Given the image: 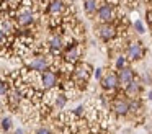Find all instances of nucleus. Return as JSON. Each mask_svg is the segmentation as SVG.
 I'll list each match as a JSON object with an SVG mask.
<instances>
[{
	"instance_id": "nucleus-1",
	"label": "nucleus",
	"mask_w": 152,
	"mask_h": 134,
	"mask_svg": "<svg viewBox=\"0 0 152 134\" xmlns=\"http://www.w3.org/2000/svg\"><path fill=\"white\" fill-rule=\"evenodd\" d=\"M118 80H119V85H121V87L126 90V88H128L129 85L134 82V72H132L129 67L121 69V70H119V74H118Z\"/></svg>"
},
{
	"instance_id": "nucleus-2",
	"label": "nucleus",
	"mask_w": 152,
	"mask_h": 134,
	"mask_svg": "<svg viewBox=\"0 0 152 134\" xmlns=\"http://www.w3.org/2000/svg\"><path fill=\"white\" fill-rule=\"evenodd\" d=\"M118 85H119L118 74H115V72H108L106 75L102 77V87L105 88V90H115Z\"/></svg>"
},
{
	"instance_id": "nucleus-3",
	"label": "nucleus",
	"mask_w": 152,
	"mask_h": 134,
	"mask_svg": "<svg viewBox=\"0 0 152 134\" xmlns=\"http://www.w3.org/2000/svg\"><path fill=\"white\" fill-rule=\"evenodd\" d=\"M98 36L102 39H105V41H108V39H113L116 36V28L115 25H111V23H103L102 26H98Z\"/></svg>"
},
{
	"instance_id": "nucleus-4",
	"label": "nucleus",
	"mask_w": 152,
	"mask_h": 134,
	"mask_svg": "<svg viewBox=\"0 0 152 134\" xmlns=\"http://www.w3.org/2000/svg\"><path fill=\"white\" fill-rule=\"evenodd\" d=\"M129 101L126 100V98H116L115 101H113V111H115L116 114H128L129 113Z\"/></svg>"
},
{
	"instance_id": "nucleus-5",
	"label": "nucleus",
	"mask_w": 152,
	"mask_h": 134,
	"mask_svg": "<svg viewBox=\"0 0 152 134\" xmlns=\"http://www.w3.org/2000/svg\"><path fill=\"white\" fill-rule=\"evenodd\" d=\"M56 80H57V77L53 70H44L43 75H41V83H43V87L46 90H51L56 85Z\"/></svg>"
},
{
	"instance_id": "nucleus-6",
	"label": "nucleus",
	"mask_w": 152,
	"mask_h": 134,
	"mask_svg": "<svg viewBox=\"0 0 152 134\" xmlns=\"http://www.w3.org/2000/svg\"><path fill=\"white\" fill-rule=\"evenodd\" d=\"M144 56V49H142L141 42H132L131 46L128 48V59L131 61H137Z\"/></svg>"
},
{
	"instance_id": "nucleus-7",
	"label": "nucleus",
	"mask_w": 152,
	"mask_h": 134,
	"mask_svg": "<svg viewBox=\"0 0 152 134\" xmlns=\"http://www.w3.org/2000/svg\"><path fill=\"white\" fill-rule=\"evenodd\" d=\"M96 15H98V20H102V21H105V23H110L113 20L115 12H113V7L111 5H103V7H100V8H98Z\"/></svg>"
},
{
	"instance_id": "nucleus-8",
	"label": "nucleus",
	"mask_w": 152,
	"mask_h": 134,
	"mask_svg": "<svg viewBox=\"0 0 152 134\" xmlns=\"http://www.w3.org/2000/svg\"><path fill=\"white\" fill-rule=\"evenodd\" d=\"M74 74H75V78H79L80 82H87L90 77V65L79 64L75 67V70H74Z\"/></svg>"
},
{
	"instance_id": "nucleus-9",
	"label": "nucleus",
	"mask_w": 152,
	"mask_h": 134,
	"mask_svg": "<svg viewBox=\"0 0 152 134\" xmlns=\"http://www.w3.org/2000/svg\"><path fill=\"white\" fill-rule=\"evenodd\" d=\"M30 69L31 70H36V72H44L48 69V61L46 57H43V56H38V57H34L33 61L30 62Z\"/></svg>"
},
{
	"instance_id": "nucleus-10",
	"label": "nucleus",
	"mask_w": 152,
	"mask_h": 134,
	"mask_svg": "<svg viewBox=\"0 0 152 134\" xmlns=\"http://www.w3.org/2000/svg\"><path fill=\"white\" fill-rule=\"evenodd\" d=\"M79 48L77 46H70L69 49L66 51V54H64V57H66L67 62H75L77 59H79Z\"/></svg>"
},
{
	"instance_id": "nucleus-11",
	"label": "nucleus",
	"mask_w": 152,
	"mask_h": 134,
	"mask_svg": "<svg viewBox=\"0 0 152 134\" xmlns=\"http://www.w3.org/2000/svg\"><path fill=\"white\" fill-rule=\"evenodd\" d=\"M33 13L31 12H21L20 15H18V23H20L21 26H26V25H31V23H33Z\"/></svg>"
},
{
	"instance_id": "nucleus-12",
	"label": "nucleus",
	"mask_w": 152,
	"mask_h": 134,
	"mask_svg": "<svg viewBox=\"0 0 152 134\" xmlns=\"http://www.w3.org/2000/svg\"><path fill=\"white\" fill-rule=\"evenodd\" d=\"M64 10V0H53L49 3V12L53 15H57V13H62Z\"/></svg>"
},
{
	"instance_id": "nucleus-13",
	"label": "nucleus",
	"mask_w": 152,
	"mask_h": 134,
	"mask_svg": "<svg viewBox=\"0 0 152 134\" xmlns=\"http://www.w3.org/2000/svg\"><path fill=\"white\" fill-rule=\"evenodd\" d=\"M83 7H85V12L87 13L98 12V8H100L98 0H83Z\"/></svg>"
},
{
	"instance_id": "nucleus-14",
	"label": "nucleus",
	"mask_w": 152,
	"mask_h": 134,
	"mask_svg": "<svg viewBox=\"0 0 152 134\" xmlns=\"http://www.w3.org/2000/svg\"><path fill=\"white\" fill-rule=\"evenodd\" d=\"M49 44H51V48L54 49V51H59L61 48H62V38L61 36H53L51 38V41H49Z\"/></svg>"
},
{
	"instance_id": "nucleus-15",
	"label": "nucleus",
	"mask_w": 152,
	"mask_h": 134,
	"mask_svg": "<svg viewBox=\"0 0 152 134\" xmlns=\"http://www.w3.org/2000/svg\"><path fill=\"white\" fill-rule=\"evenodd\" d=\"M66 101H67L66 95L57 93V95H56V100H54V106H56L57 110H61V108H64V106H66Z\"/></svg>"
},
{
	"instance_id": "nucleus-16",
	"label": "nucleus",
	"mask_w": 152,
	"mask_h": 134,
	"mask_svg": "<svg viewBox=\"0 0 152 134\" xmlns=\"http://www.w3.org/2000/svg\"><path fill=\"white\" fill-rule=\"evenodd\" d=\"M139 90H141V87H139V82H132L131 85H129L128 88H126V92L128 93H131V95H136V93H139Z\"/></svg>"
},
{
	"instance_id": "nucleus-17",
	"label": "nucleus",
	"mask_w": 152,
	"mask_h": 134,
	"mask_svg": "<svg viewBox=\"0 0 152 134\" xmlns=\"http://www.w3.org/2000/svg\"><path fill=\"white\" fill-rule=\"evenodd\" d=\"M2 127H4L5 131H8L12 127V119L10 118H4V121H2Z\"/></svg>"
},
{
	"instance_id": "nucleus-18",
	"label": "nucleus",
	"mask_w": 152,
	"mask_h": 134,
	"mask_svg": "<svg viewBox=\"0 0 152 134\" xmlns=\"http://www.w3.org/2000/svg\"><path fill=\"white\" fill-rule=\"evenodd\" d=\"M116 67L121 70V69L126 67V57H118V61H116Z\"/></svg>"
},
{
	"instance_id": "nucleus-19",
	"label": "nucleus",
	"mask_w": 152,
	"mask_h": 134,
	"mask_svg": "<svg viewBox=\"0 0 152 134\" xmlns=\"http://www.w3.org/2000/svg\"><path fill=\"white\" fill-rule=\"evenodd\" d=\"M134 28L137 29V33H144V25H142L141 21H136L134 23Z\"/></svg>"
},
{
	"instance_id": "nucleus-20",
	"label": "nucleus",
	"mask_w": 152,
	"mask_h": 134,
	"mask_svg": "<svg viewBox=\"0 0 152 134\" xmlns=\"http://www.w3.org/2000/svg\"><path fill=\"white\" fill-rule=\"evenodd\" d=\"M36 134H51V131L48 129V127H39V129H38V133Z\"/></svg>"
},
{
	"instance_id": "nucleus-21",
	"label": "nucleus",
	"mask_w": 152,
	"mask_h": 134,
	"mask_svg": "<svg viewBox=\"0 0 152 134\" xmlns=\"http://www.w3.org/2000/svg\"><path fill=\"white\" fill-rule=\"evenodd\" d=\"M95 77L98 78V80L103 77V69H96V72H95Z\"/></svg>"
},
{
	"instance_id": "nucleus-22",
	"label": "nucleus",
	"mask_w": 152,
	"mask_h": 134,
	"mask_svg": "<svg viewBox=\"0 0 152 134\" xmlns=\"http://www.w3.org/2000/svg\"><path fill=\"white\" fill-rule=\"evenodd\" d=\"M7 93V88H5V83H0V95Z\"/></svg>"
},
{
	"instance_id": "nucleus-23",
	"label": "nucleus",
	"mask_w": 152,
	"mask_h": 134,
	"mask_svg": "<svg viewBox=\"0 0 152 134\" xmlns=\"http://www.w3.org/2000/svg\"><path fill=\"white\" fill-rule=\"evenodd\" d=\"M5 42V34H4V31L0 29V44H4Z\"/></svg>"
},
{
	"instance_id": "nucleus-24",
	"label": "nucleus",
	"mask_w": 152,
	"mask_h": 134,
	"mask_svg": "<svg viewBox=\"0 0 152 134\" xmlns=\"http://www.w3.org/2000/svg\"><path fill=\"white\" fill-rule=\"evenodd\" d=\"M82 111H83V106H79V108L75 110V113H77V114H82Z\"/></svg>"
},
{
	"instance_id": "nucleus-25",
	"label": "nucleus",
	"mask_w": 152,
	"mask_h": 134,
	"mask_svg": "<svg viewBox=\"0 0 152 134\" xmlns=\"http://www.w3.org/2000/svg\"><path fill=\"white\" fill-rule=\"evenodd\" d=\"M15 134H25V131H21V129H17V133Z\"/></svg>"
},
{
	"instance_id": "nucleus-26",
	"label": "nucleus",
	"mask_w": 152,
	"mask_h": 134,
	"mask_svg": "<svg viewBox=\"0 0 152 134\" xmlns=\"http://www.w3.org/2000/svg\"><path fill=\"white\" fill-rule=\"evenodd\" d=\"M149 98H151V100H152V90L149 92Z\"/></svg>"
}]
</instances>
